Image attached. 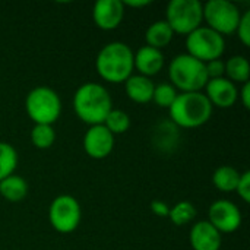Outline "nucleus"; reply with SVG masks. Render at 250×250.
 Masks as SVG:
<instances>
[{
	"instance_id": "nucleus-18",
	"label": "nucleus",
	"mask_w": 250,
	"mask_h": 250,
	"mask_svg": "<svg viewBox=\"0 0 250 250\" xmlns=\"http://www.w3.org/2000/svg\"><path fill=\"white\" fill-rule=\"evenodd\" d=\"M0 195L9 202H21L28 195V183L23 177L12 174L0 182Z\"/></svg>"
},
{
	"instance_id": "nucleus-2",
	"label": "nucleus",
	"mask_w": 250,
	"mask_h": 250,
	"mask_svg": "<svg viewBox=\"0 0 250 250\" xmlns=\"http://www.w3.org/2000/svg\"><path fill=\"white\" fill-rule=\"evenodd\" d=\"M95 69L101 79L110 83H125L133 75V51L120 41L105 44L97 54Z\"/></svg>"
},
{
	"instance_id": "nucleus-4",
	"label": "nucleus",
	"mask_w": 250,
	"mask_h": 250,
	"mask_svg": "<svg viewBox=\"0 0 250 250\" xmlns=\"http://www.w3.org/2000/svg\"><path fill=\"white\" fill-rule=\"evenodd\" d=\"M170 82L180 92H202L208 79L205 63L186 54L176 56L168 66Z\"/></svg>"
},
{
	"instance_id": "nucleus-12",
	"label": "nucleus",
	"mask_w": 250,
	"mask_h": 250,
	"mask_svg": "<svg viewBox=\"0 0 250 250\" xmlns=\"http://www.w3.org/2000/svg\"><path fill=\"white\" fill-rule=\"evenodd\" d=\"M125 18L122 0H98L92 7L94 23L103 31H113L120 26Z\"/></svg>"
},
{
	"instance_id": "nucleus-8",
	"label": "nucleus",
	"mask_w": 250,
	"mask_h": 250,
	"mask_svg": "<svg viewBox=\"0 0 250 250\" xmlns=\"http://www.w3.org/2000/svg\"><path fill=\"white\" fill-rule=\"evenodd\" d=\"M242 18L240 9L229 0H209L204 4V21L207 26L221 37L236 32Z\"/></svg>"
},
{
	"instance_id": "nucleus-5",
	"label": "nucleus",
	"mask_w": 250,
	"mask_h": 250,
	"mask_svg": "<svg viewBox=\"0 0 250 250\" xmlns=\"http://www.w3.org/2000/svg\"><path fill=\"white\" fill-rule=\"evenodd\" d=\"M25 110L35 125L53 126V123L60 117L62 101L54 89L48 86H37L26 95Z\"/></svg>"
},
{
	"instance_id": "nucleus-27",
	"label": "nucleus",
	"mask_w": 250,
	"mask_h": 250,
	"mask_svg": "<svg viewBox=\"0 0 250 250\" xmlns=\"http://www.w3.org/2000/svg\"><path fill=\"white\" fill-rule=\"evenodd\" d=\"M205 69H207V75L208 79H218V78H224V72H226V66L224 62L221 59L212 60L205 63Z\"/></svg>"
},
{
	"instance_id": "nucleus-30",
	"label": "nucleus",
	"mask_w": 250,
	"mask_h": 250,
	"mask_svg": "<svg viewBox=\"0 0 250 250\" xmlns=\"http://www.w3.org/2000/svg\"><path fill=\"white\" fill-rule=\"evenodd\" d=\"M240 100H242V104H243V107L245 108H249L250 107V83L249 82H246V83H243V88H242V91H240Z\"/></svg>"
},
{
	"instance_id": "nucleus-21",
	"label": "nucleus",
	"mask_w": 250,
	"mask_h": 250,
	"mask_svg": "<svg viewBox=\"0 0 250 250\" xmlns=\"http://www.w3.org/2000/svg\"><path fill=\"white\" fill-rule=\"evenodd\" d=\"M16 167H18L16 149L7 142H0V182L15 174Z\"/></svg>"
},
{
	"instance_id": "nucleus-13",
	"label": "nucleus",
	"mask_w": 250,
	"mask_h": 250,
	"mask_svg": "<svg viewBox=\"0 0 250 250\" xmlns=\"http://www.w3.org/2000/svg\"><path fill=\"white\" fill-rule=\"evenodd\" d=\"M204 89L212 107L230 108L236 104L239 98V89L236 83L229 81L226 76L218 79H209Z\"/></svg>"
},
{
	"instance_id": "nucleus-17",
	"label": "nucleus",
	"mask_w": 250,
	"mask_h": 250,
	"mask_svg": "<svg viewBox=\"0 0 250 250\" xmlns=\"http://www.w3.org/2000/svg\"><path fill=\"white\" fill-rule=\"evenodd\" d=\"M174 32L170 28V25L163 19V21H157L154 23H151L145 32V40H146V45L161 50L164 47H167L171 41H173Z\"/></svg>"
},
{
	"instance_id": "nucleus-25",
	"label": "nucleus",
	"mask_w": 250,
	"mask_h": 250,
	"mask_svg": "<svg viewBox=\"0 0 250 250\" xmlns=\"http://www.w3.org/2000/svg\"><path fill=\"white\" fill-rule=\"evenodd\" d=\"M177 95H179V92L171 83L163 82V83L155 85L154 94H152V101L161 108H170L173 105L174 100L177 98Z\"/></svg>"
},
{
	"instance_id": "nucleus-7",
	"label": "nucleus",
	"mask_w": 250,
	"mask_h": 250,
	"mask_svg": "<svg viewBox=\"0 0 250 250\" xmlns=\"http://www.w3.org/2000/svg\"><path fill=\"white\" fill-rule=\"evenodd\" d=\"M188 54L198 59L202 63H208L221 59L226 50L224 37L217 34L208 26H199L189 35H186Z\"/></svg>"
},
{
	"instance_id": "nucleus-22",
	"label": "nucleus",
	"mask_w": 250,
	"mask_h": 250,
	"mask_svg": "<svg viewBox=\"0 0 250 250\" xmlns=\"http://www.w3.org/2000/svg\"><path fill=\"white\" fill-rule=\"evenodd\" d=\"M196 208L189 201H180L170 208L168 218L174 226H186L196 218Z\"/></svg>"
},
{
	"instance_id": "nucleus-9",
	"label": "nucleus",
	"mask_w": 250,
	"mask_h": 250,
	"mask_svg": "<svg viewBox=\"0 0 250 250\" xmlns=\"http://www.w3.org/2000/svg\"><path fill=\"white\" fill-rule=\"evenodd\" d=\"M81 205L72 195H60L53 199L48 208V220L51 227L62 234L75 231L81 223Z\"/></svg>"
},
{
	"instance_id": "nucleus-15",
	"label": "nucleus",
	"mask_w": 250,
	"mask_h": 250,
	"mask_svg": "<svg viewBox=\"0 0 250 250\" xmlns=\"http://www.w3.org/2000/svg\"><path fill=\"white\" fill-rule=\"evenodd\" d=\"M133 66L139 72L138 75L151 78L164 67V54L161 50L144 45L133 54Z\"/></svg>"
},
{
	"instance_id": "nucleus-23",
	"label": "nucleus",
	"mask_w": 250,
	"mask_h": 250,
	"mask_svg": "<svg viewBox=\"0 0 250 250\" xmlns=\"http://www.w3.org/2000/svg\"><path fill=\"white\" fill-rule=\"evenodd\" d=\"M56 141V132L48 125H34L31 130V142L38 149L50 148Z\"/></svg>"
},
{
	"instance_id": "nucleus-26",
	"label": "nucleus",
	"mask_w": 250,
	"mask_h": 250,
	"mask_svg": "<svg viewBox=\"0 0 250 250\" xmlns=\"http://www.w3.org/2000/svg\"><path fill=\"white\" fill-rule=\"evenodd\" d=\"M237 35H239V40L242 41V44L245 47H249L250 45V10H246L245 13H242V18H240V22H239V26L236 29Z\"/></svg>"
},
{
	"instance_id": "nucleus-28",
	"label": "nucleus",
	"mask_w": 250,
	"mask_h": 250,
	"mask_svg": "<svg viewBox=\"0 0 250 250\" xmlns=\"http://www.w3.org/2000/svg\"><path fill=\"white\" fill-rule=\"evenodd\" d=\"M236 192L239 193V196L248 204L250 202V173L245 171L240 174V180L237 183Z\"/></svg>"
},
{
	"instance_id": "nucleus-10",
	"label": "nucleus",
	"mask_w": 250,
	"mask_h": 250,
	"mask_svg": "<svg viewBox=\"0 0 250 250\" xmlns=\"http://www.w3.org/2000/svg\"><path fill=\"white\" fill-rule=\"evenodd\" d=\"M207 221L218 230L220 234H230L242 226V212L231 201L220 199L211 204Z\"/></svg>"
},
{
	"instance_id": "nucleus-20",
	"label": "nucleus",
	"mask_w": 250,
	"mask_h": 250,
	"mask_svg": "<svg viewBox=\"0 0 250 250\" xmlns=\"http://www.w3.org/2000/svg\"><path fill=\"white\" fill-rule=\"evenodd\" d=\"M224 66H226L224 75H227L226 78L231 81L233 83L249 82L250 64L249 60L245 56H233L227 62H224Z\"/></svg>"
},
{
	"instance_id": "nucleus-3",
	"label": "nucleus",
	"mask_w": 250,
	"mask_h": 250,
	"mask_svg": "<svg viewBox=\"0 0 250 250\" xmlns=\"http://www.w3.org/2000/svg\"><path fill=\"white\" fill-rule=\"evenodd\" d=\"M214 107L204 92H180L168 108L170 117L177 127L195 129L205 125L212 116Z\"/></svg>"
},
{
	"instance_id": "nucleus-16",
	"label": "nucleus",
	"mask_w": 250,
	"mask_h": 250,
	"mask_svg": "<svg viewBox=\"0 0 250 250\" xmlns=\"http://www.w3.org/2000/svg\"><path fill=\"white\" fill-rule=\"evenodd\" d=\"M155 83L142 75H132L126 82H125V89L133 103L138 104H146L152 101V94H154Z\"/></svg>"
},
{
	"instance_id": "nucleus-24",
	"label": "nucleus",
	"mask_w": 250,
	"mask_h": 250,
	"mask_svg": "<svg viewBox=\"0 0 250 250\" xmlns=\"http://www.w3.org/2000/svg\"><path fill=\"white\" fill-rule=\"evenodd\" d=\"M103 125L110 130V133L120 135V133H125V132L129 130V127H130V117L125 111L113 108L108 113V116L105 117Z\"/></svg>"
},
{
	"instance_id": "nucleus-11",
	"label": "nucleus",
	"mask_w": 250,
	"mask_h": 250,
	"mask_svg": "<svg viewBox=\"0 0 250 250\" xmlns=\"http://www.w3.org/2000/svg\"><path fill=\"white\" fill-rule=\"evenodd\" d=\"M114 148V135L104 125L91 126L83 136V149L94 160L107 158Z\"/></svg>"
},
{
	"instance_id": "nucleus-1",
	"label": "nucleus",
	"mask_w": 250,
	"mask_h": 250,
	"mask_svg": "<svg viewBox=\"0 0 250 250\" xmlns=\"http://www.w3.org/2000/svg\"><path fill=\"white\" fill-rule=\"evenodd\" d=\"M73 110L83 123L89 126L103 125L113 110V100L103 85L86 82L73 95Z\"/></svg>"
},
{
	"instance_id": "nucleus-6",
	"label": "nucleus",
	"mask_w": 250,
	"mask_h": 250,
	"mask_svg": "<svg viewBox=\"0 0 250 250\" xmlns=\"http://www.w3.org/2000/svg\"><path fill=\"white\" fill-rule=\"evenodd\" d=\"M174 35H189L204 22V4L199 0H171L166 9V19Z\"/></svg>"
},
{
	"instance_id": "nucleus-19",
	"label": "nucleus",
	"mask_w": 250,
	"mask_h": 250,
	"mask_svg": "<svg viewBox=\"0 0 250 250\" xmlns=\"http://www.w3.org/2000/svg\"><path fill=\"white\" fill-rule=\"evenodd\" d=\"M240 171L231 166H221L212 174V183L220 192H236L237 183L240 180Z\"/></svg>"
},
{
	"instance_id": "nucleus-14",
	"label": "nucleus",
	"mask_w": 250,
	"mask_h": 250,
	"mask_svg": "<svg viewBox=\"0 0 250 250\" xmlns=\"http://www.w3.org/2000/svg\"><path fill=\"white\" fill-rule=\"evenodd\" d=\"M189 242L193 250H220L223 239L208 221H198L190 230Z\"/></svg>"
},
{
	"instance_id": "nucleus-29",
	"label": "nucleus",
	"mask_w": 250,
	"mask_h": 250,
	"mask_svg": "<svg viewBox=\"0 0 250 250\" xmlns=\"http://www.w3.org/2000/svg\"><path fill=\"white\" fill-rule=\"evenodd\" d=\"M151 211L152 214H155L157 217H161V218H166L168 217V212H170V207L164 202V201H160V199H154L151 202Z\"/></svg>"
},
{
	"instance_id": "nucleus-31",
	"label": "nucleus",
	"mask_w": 250,
	"mask_h": 250,
	"mask_svg": "<svg viewBox=\"0 0 250 250\" xmlns=\"http://www.w3.org/2000/svg\"><path fill=\"white\" fill-rule=\"evenodd\" d=\"M123 3V6L126 7H133V9H139V7H146L148 4H151V1H148V0H141V1H130V0H126V1H122Z\"/></svg>"
}]
</instances>
